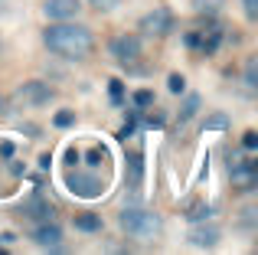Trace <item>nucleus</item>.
Wrapping results in <instances>:
<instances>
[{
  "label": "nucleus",
  "instance_id": "1",
  "mask_svg": "<svg viewBox=\"0 0 258 255\" xmlns=\"http://www.w3.org/2000/svg\"><path fill=\"white\" fill-rule=\"evenodd\" d=\"M43 43L49 46V52L62 59H85L95 49V36L92 30L82 23H69V20H56L49 30L43 33Z\"/></svg>",
  "mask_w": 258,
  "mask_h": 255
},
{
  "label": "nucleus",
  "instance_id": "2",
  "mask_svg": "<svg viewBox=\"0 0 258 255\" xmlns=\"http://www.w3.org/2000/svg\"><path fill=\"white\" fill-rule=\"evenodd\" d=\"M118 223H121V229H124L127 236L141 239V242H151V239H157V236H160V229H164V223H160L157 213H151V210H138V206L124 210V213L118 216Z\"/></svg>",
  "mask_w": 258,
  "mask_h": 255
},
{
  "label": "nucleus",
  "instance_id": "3",
  "mask_svg": "<svg viewBox=\"0 0 258 255\" xmlns=\"http://www.w3.org/2000/svg\"><path fill=\"white\" fill-rule=\"evenodd\" d=\"M141 49H144V46H141V36H134V33H121V36L111 39V56H114V62H121V66L138 62Z\"/></svg>",
  "mask_w": 258,
  "mask_h": 255
},
{
  "label": "nucleus",
  "instance_id": "4",
  "mask_svg": "<svg viewBox=\"0 0 258 255\" xmlns=\"http://www.w3.org/2000/svg\"><path fill=\"white\" fill-rule=\"evenodd\" d=\"M141 30L151 33V36H167V33L173 30V13L167 10V7H154L151 13L141 17Z\"/></svg>",
  "mask_w": 258,
  "mask_h": 255
},
{
  "label": "nucleus",
  "instance_id": "5",
  "mask_svg": "<svg viewBox=\"0 0 258 255\" xmlns=\"http://www.w3.org/2000/svg\"><path fill=\"white\" fill-rule=\"evenodd\" d=\"M186 239L196 245V249H213V245L222 239V229H219L216 223H200V219H193V226H189Z\"/></svg>",
  "mask_w": 258,
  "mask_h": 255
},
{
  "label": "nucleus",
  "instance_id": "6",
  "mask_svg": "<svg viewBox=\"0 0 258 255\" xmlns=\"http://www.w3.org/2000/svg\"><path fill=\"white\" fill-rule=\"evenodd\" d=\"M17 98L23 105H30V108H39V105L52 102V89L46 82H39V79H33V82H23L17 89Z\"/></svg>",
  "mask_w": 258,
  "mask_h": 255
},
{
  "label": "nucleus",
  "instance_id": "7",
  "mask_svg": "<svg viewBox=\"0 0 258 255\" xmlns=\"http://www.w3.org/2000/svg\"><path fill=\"white\" fill-rule=\"evenodd\" d=\"M69 190L76 193V197L92 200V197H98V193L105 190V183H101L95 173H69Z\"/></svg>",
  "mask_w": 258,
  "mask_h": 255
},
{
  "label": "nucleus",
  "instance_id": "8",
  "mask_svg": "<svg viewBox=\"0 0 258 255\" xmlns=\"http://www.w3.org/2000/svg\"><path fill=\"white\" fill-rule=\"evenodd\" d=\"M33 242H36L39 249H59V245H62V229H59L52 219H43V223L33 229Z\"/></svg>",
  "mask_w": 258,
  "mask_h": 255
},
{
  "label": "nucleus",
  "instance_id": "9",
  "mask_svg": "<svg viewBox=\"0 0 258 255\" xmlns=\"http://www.w3.org/2000/svg\"><path fill=\"white\" fill-rule=\"evenodd\" d=\"M46 17L49 20H72L79 10H82V4L79 0H46Z\"/></svg>",
  "mask_w": 258,
  "mask_h": 255
},
{
  "label": "nucleus",
  "instance_id": "10",
  "mask_svg": "<svg viewBox=\"0 0 258 255\" xmlns=\"http://www.w3.org/2000/svg\"><path fill=\"white\" fill-rule=\"evenodd\" d=\"M141 183H144V157H141V151H134L127 157V190L138 193Z\"/></svg>",
  "mask_w": 258,
  "mask_h": 255
},
{
  "label": "nucleus",
  "instance_id": "11",
  "mask_svg": "<svg viewBox=\"0 0 258 255\" xmlns=\"http://www.w3.org/2000/svg\"><path fill=\"white\" fill-rule=\"evenodd\" d=\"M229 170H232L235 183H242V190H252L255 186V160H239V164H232Z\"/></svg>",
  "mask_w": 258,
  "mask_h": 255
},
{
  "label": "nucleus",
  "instance_id": "12",
  "mask_svg": "<svg viewBox=\"0 0 258 255\" xmlns=\"http://www.w3.org/2000/svg\"><path fill=\"white\" fill-rule=\"evenodd\" d=\"M23 216H33V219H52V206L46 203V200L33 197L23 203Z\"/></svg>",
  "mask_w": 258,
  "mask_h": 255
},
{
  "label": "nucleus",
  "instance_id": "13",
  "mask_svg": "<svg viewBox=\"0 0 258 255\" xmlns=\"http://www.w3.org/2000/svg\"><path fill=\"white\" fill-rule=\"evenodd\" d=\"M76 229H82V232H98V229H101V216H98V213H79V216H76Z\"/></svg>",
  "mask_w": 258,
  "mask_h": 255
},
{
  "label": "nucleus",
  "instance_id": "14",
  "mask_svg": "<svg viewBox=\"0 0 258 255\" xmlns=\"http://www.w3.org/2000/svg\"><path fill=\"white\" fill-rule=\"evenodd\" d=\"M200 105H203L200 95H186V98H183V105H180V121H189V118L200 111Z\"/></svg>",
  "mask_w": 258,
  "mask_h": 255
},
{
  "label": "nucleus",
  "instance_id": "15",
  "mask_svg": "<svg viewBox=\"0 0 258 255\" xmlns=\"http://www.w3.org/2000/svg\"><path fill=\"white\" fill-rule=\"evenodd\" d=\"M245 85H248V89H255V85H258V59L255 56L245 62Z\"/></svg>",
  "mask_w": 258,
  "mask_h": 255
},
{
  "label": "nucleus",
  "instance_id": "16",
  "mask_svg": "<svg viewBox=\"0 0 258 255\" xmlns=\"http://www.w3.org/2000/svg\"><path fill=\"white\" fill-rule=\"evenodd\" d=\"M52 124H56V128L76 124V111H56V115H52Z\"/></svg>",
  "mask_w": 258,
  "mask_h": 255
},
{
  "label": "nucleus",
  "instance_id": "17",
  "mask_svg": "<svg viewBox=\"0 0 258 255\" xmlns=\"http://www.w3.org/2000/svg\"><path fill=\"white\" fill-rule=\"evenodd\" d=\"M134 105H138V108H147V105H154V92H151V89L134 92Z\"/></svg>",
  "mask_w": 258,
  "mask_h": 255
},
{
  "label": "nucleus",
  "instance_id": "18",
  "mask_svg": "<svg viewBox=\"0 0 258 255\" xmlns=\"http://www.w3.org/2000/svg\"><path fill=\"white\" fill-rule=\"evenodd\" d=\"M167 89H170L173 95H180V92L186 89V79H183V76H170V79H167Z\"/></svg>",
  "mask_w": 258,
  "mask_h": 255
},
{
  "label": "nucleus",
  "instance_id": "19",
  "mask_svg": "<svg viewBox=\"0 0 258 255\" xmlns=\"http://www.w3.org/2000/svg\"><path fill=\"white\" fill-rule=\"evenodd\" d=\"M206 128H213V131H226L229 121H226V115H213V118H206Z\"/></svg>",
  "mask_w": 258,
  "mask_h": 255
},
{
  "label": "nucleus",
  "instance_id": "20",
  "mask_svg": "<svg viewBox=\"0 0 258 255\" xmlns=\"http://www.w3.org/2000/svg\"><path fill=\"white\" fill-rule=\"evenodd\" d=\"M124 98V85H121V79H111V102H121Z\"/></svg>",
  "mask_w": 258,
  "mask_h": 255
},
{
  "label": "nucleus",
  "instance_id": "21",
  "mask_svg": "<svg viewBox=\"0 0 258 255\" xmlns=\"http://www.w3.org/2000/svg\"><path fill=\"white\" fill-rule=\"evenodd\" d=\"M242 147H245V151H255V147H258V134H255V131H245V138H242Z\"/></svg>",
  "mask_w": 258,
  "mask_h": 255
},
{
  "label": "nucleus",
  "instance_id": "22",
  "mask_svg": "<svg viewBox=\"0 0 258 255\" xmlns=\"http://www.w3.org/2000/svg\"><path fill=\"white\" fill-rule=\"evenodd\" d=\"M242 7H245L248 20H258V0H242Z\"/></svg>",
  "mask_w": 258,
  "mask_h": 255
},
{
  "label": "nucleus",
  "instance_id": "23",
  "mask_svg": "<svg viewBox=\"0 0 258 255\" xmlns=\"http://www.w3.org/2000/svg\"><path fill=\"white\" fill-rule=\"evenodd\" d=\"M101 160H105V151H98V147H95V151H88V167H98Z\"/></svg>",
  "mask_w": 258,
  "mask_h": 255
},
{
  "label": "nucleus",
  "instance_id": "24",
  "mask_svg": "<svg viewBox=\"0 0 258 255\" xmlns=\"http://www.w3.org/2000/svg\"><path fill=\"white\" fill-rule=\"evenodd\" d=\"M95 7H98V10H114V7L121 4V0H92Z\"/></svg>",
  "mask_w": 258,
  "mask_h": 255
},
{
  "label": "nucleus",
  "instance_id": "25",
  "mask_svg": "<svg viewBox=\"0 0 258 255\" xmlns=\"http://www.w3.org/2000/svg\"><path fill=\"white\" fill-rule=\"evenodd\" d=\"M189 219H203V216H209V206H196L193 213H186Z\"/></svg>",
  "mask_w": 258,
  "mask_h": 255
},
{
  "label": "nucleus",
  "instance_id": "26",
  "mask_svg": "<svg viewBox=\"0 0 258 255\" xmlns=\"http://www.w3.org/2000/svg\"><path fill=\"white\" fill-rule=\"evenodd\" d=\"M4 111H7V108H4V98H0V115H4Z\"/></svg>",
  "mask_w": 258,
  "mask_h": 255
},
{
  "label": "nucleus",
  "instance_id": "27",
  "mask_svg": "<svg viewBox=\"0 0 258 255\" xmlns=\"http://www.w3.org/2000/svg\"><path fill=\"white\" fill-rule=\"evenodd\" d=\"M0 10H4V4H0Z\"/></svg>",
  "mask_w": 258,
  "mask_h": 255
}]
</instances>
